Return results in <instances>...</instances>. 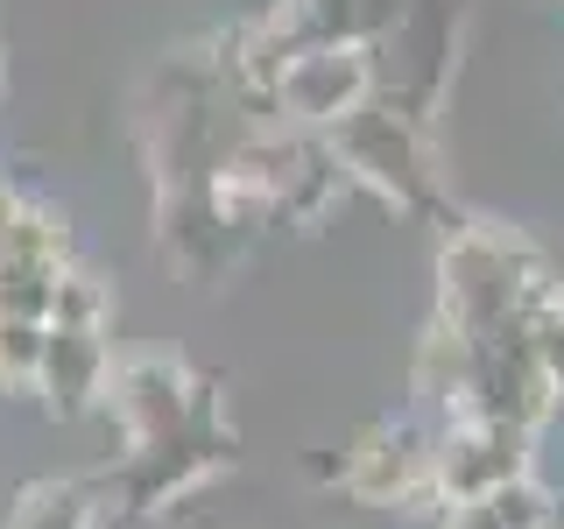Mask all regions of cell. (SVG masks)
I'll list each match as a JSON object with an SVG mask.
<instances>
[{
  "label": "cell",
  "mask_w": 564,
  "mask_h": 529,
  "mask_svg": "<svg viewBox=\"0 0 564 529\" xmlns=\"http://www.w3.org/2000/svg\"><path fill=\"white\" fill-rule=\"evenodd\" d=\"M325 141L339 149L346 176L375 184L381 198H395L402 212H437V155H431V128L410 120L402 106H388L381 93L367 106H352L346 120H332Z\"/></svg>",
  "instance_id": "cell-1"
},
{
  "label": "cell",
  "mask_w": 564,
  "mask_h": 529,
  "mask_svg": "<svg viewBox=\"0 0 564 529\" xmlns=\"http://www.w3.org/2000/svg\"><path fill=\"white\" fill-rule=\"evenodd\" d=\"M226 458H234V431H226L219 402H212V410H198L191 423H176L163 438H149V445H128V458L106 473V487L120 494L128 516H155L163 501H176V494H191L198 481H212Z\"/></svg>",
  "instance_id": "cell-2"
},
{
  "label": "cell",
  "mask_w": 564,
  "mask_h": 529,
  "mask_svg": "<svg viewBox=\"0 0 564 529\" xmlns=\"http://www.w3.org/2000/svg\"><path fill=\"white\" fill-rule=\"evenodd\" d=\"M529 438H536V431L501 423V417H458V423H445V438H431L437 508L480 501V494L522 481V473H529Z\"/></svg>",
  "instance_id": "cell-3"
},
{
  "label": "cell",
  "mask_w": 564,
  "mask_h": 529,
  "mask_svg": "<svg viewBox=\"0 0 564 529\" xmlns=\"http://www.w3.org/2000/svg\"><path fill=\"white\" fill-rule=\"evenodd\" d=\"M375 99V50H352V43H311L282 64L275 106L290 128L325 134L332 120H346L352 106Z\"/></svg>",
  "instance_id": "cell-4"
},
{
  "label": "cell",
  "mask_w": 564,
  "mask_h": 529,
  "mask_svg": "<svg viewBox=\"0 0 564 529\" xmlns=\"http://www.w3.org/2000/svg\"><path fill=\"white\" fill-rule=\"evenodd\" d=\"M106 388H113L106 402H113L128 445H149V438H163V431H176V423H191L198 410L219 402V388L198 381L184 360H170V353H134V360H120Z\"/></svg>",
  "instance_id": "cell-5"
},
{
  "label": "cell",
  "mask_w": 564,
  "mask_h": 529,
  "mask_svg": "<svg viewBox=\"0 0 564 529\" xmlns=\"http://www.w3.org/2000/svg\"><path fill=\"white\" fill-rule=\"evenodd\" d=\"M339 487L367 508H402V501H437L431 481V438L410 423H375L352 438V452L339 458Z\"/></svg>",
  "instance_id": "cell-6"
},
{
  "label": "cell",
  "mask_w": 564,
  "mask_h": 529,
  "mask_svg": "<svg viewBox=\"0 0 564 529\" xmlns=\"http://www.w3.org/2000/svg\"><path fill=\"white\" fill-rule=\"evenodd\" d=\"M113 381V339L85 325H50L43 339V375H35V396L50 402V417H85Z\"/></svg>",
  "instance_id": "cell-7"
},
{
  "label": "cell",
  "mask_w": 564,
  "mask_h": 529,
  "mask_svg": "<svg viewBox=\"0 0 564 529\" xmlns=\"http://www.w3.org/2000/svg\"><path fill=\"white\" fill-rule=\"evenodd\" d=\"M163 247H170L176 269L198 276V282L219 276L226 261L240 255V234L219 205V184L212 191H163Z\"/></svg>",
  "instance_id": "cell-8"
},
{
  "label": "cell",
  "mask_w": 564,
  "mask_h": 529,
  "mask_svg": "<svg viewBox=\"0 0 564 529\" xmlns=\"http://www.w3.org/2000/svg\"><path fill=\"white\" fill-rule=\"evenodd\" d=\"M0 261L8 269H43V276H64L70 261H78V247H70V219L57 205H22V219H14L8 247H0Z\"/></svg>",
  "instance_id": "cell-9"
},
{
  "label": "cell",
  "mask_w": 564,
  "mask_h": 529,
  "mask_svg": "<svg viewBox=\"0 0 564 529\" xmlns=\"http://www.w3.org/2000/svg\"><path fill=\"white\" fill-rule=\"evenodd\" d=\"M93 508H99V494L85 481H43L8 508L0 529H93Z\"/></svg>",
  "instance_id": "cell-10"
},
{
  "label": "cell",
  "mask_w": 564,
  "mask_h": 529,
  "mask_svg": "<svg viewBox=\"0 0 564 529\" xmlns=\"http://www.w3.org/2000/svg\"><path fill=\"white\" fill-rule=\"evenodd\" d=\"M43 339H50V325L0 311V388H8V396H35V375H43Z\"/></svg>",
  "instance_id": "cell-11"
},
{
  "label": "cell",
  "mask_w": 564,
  "mask_h": 529,
  "mask_svg": "<svg viewBox=\"0 0 564 529\" xmlns=\"http://www.w3.org/2000/svg\"><path fill=\"white\" fill-rule=\"evenodd\" d=\"M50 325H85V332H106L113 325V296H106V282L93 269H70L57 276V304H50Z\"/></svg>",
  "instance_id": "cell-12"
},
{
  "label": "cell",
  "mask_w": 564,
  "mask_h": 529,
  "mask_svg": "<svg viewBox=\"0 0 564 529\" xmlns=\"http://www.w3.org/2000/svg\"><path fill=\"white\" fill-rule=\"evenodd\" d=\"M445 529H501V522H494L487 501H452L445 508Z\"/></svg>",
  "instance_id": "cell-13"
},
{
  "label": "cell",
  "mask_w": 564,
  "mask_h": 529,
  "mask_svg": "<svg viewBox=\"0 0 564 529\" xmlns=\"http://www.w3.org/2000/svg\"><path fill=\"white\" fill-rule=\"evenodd\" d=\"M22 191H14V184H0V247H8V234H14V219H22Z\"/></svg>",
  "instance_id": "cell-14"
},
{
  "label": "cell",
  "mask_w": 564,
  "mask_h": 529,
  "mask_svg": "<svg viewBox=\"0 0 564 529\" xmlns=\"http://www.w3.org/2000/svg\"><path fill=\"white\" fill-rule=\"evenodd\" d=\"M543 529H564V516H551V522H543Z\"/></svg>",
  "instance_id": "cell-15"
}]
</instances>
